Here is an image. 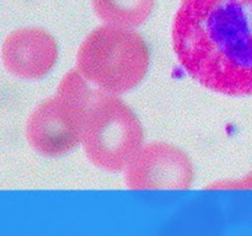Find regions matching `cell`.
I'll return each mask as SVG.
<instances>
[{"label": "cell", "instance_id": "cell-1", "mask_svg": "<svg viewBox=\"0 0 252 236\" xmlns=\"http://www.w3.org/2000/svg\"><path fill=\"white\" fill-rule=\"evenodd\" d=\"M172 47L202 86L229 96L252 95V0H182Z\"/></svg>", "mask_w": 252, "mask_h": 236}, {"label": "cell", "instance_id": "cell-2", "mask_svg": "<svg viewBox=\"0 0 252 236\" xmlns=\"http://www.w3.org/2000/svg\"><path fill=\"white\" fill-rule=\"evenodd\" d=\"M149 65V48L137 31L103 25L80 44L75 69L97 90L120 96L142 83Z\"/></svg>", "mask_w": 252, "mask_h": 236}, {"label": "cell", "instance_id": "cell-3", "mask_svg": "<svg viewBox=\"0 0 252 236\" xmlns=\"http://www.w3.org/2000/svg\"><path fill=\"white\" fill-rule=\"evenodd\" d=\"M100 92L76 69L66 73L57 92L27 120L26 138L32 148L48 156H61L75 149L83 142L86 111Z\"/></svg>", "mask_w": 252, "mask_h": 236}, {"label": "cell", "instance_id": "cell-4", "mask_svg": "<svg viewBox=\"0 0 252 236\" xmlns=\"http://www.w3.org/2000/svg\"><path fill=\"white\" fill-rule=\"evenodd\" d=\"M81 143L95 166L118 172L127 170L142 150L144 130L122 98L100 92L86 111Z\"/></svg>", "mask_w": 252, "mask_h": 236}, {"label": "cell", "instance_id": "cell-5", "mask_svg": "<svg viewBox=\"0 0 252 236\" xmlns=\"http://www.w3.org/2000/svg\"><path fill=\"white\" fill-rule=\"evenodd\" d=\"M193 177V164L184 150L154 142L144 145L128 166L126 182L134 189H185Z\"/></svg>", "mask_w": 252, "mask_h": 236}, {"label": "cell", "instance_id": "cell-6", "mask_svg": "<svg viewBox=\"0 0 252 236\" xmlns=\"http://www.w3.org/2000/svg\"><path fill=\"white\" fill-rule=\"evenodd\" d=\"M1 57L5 69L14 76L39 80L56 65L58 44L46 30L22 27L5 38Z\"/></svg>", "mask_w": 252, "mask_h": 236}, {"label": "cell", "instance_id": "cell-7", "mask_svg": "<svg viewBox=\"0 0 252 236\" xmlns=\"http://www.w3.org/2000/svg\"><path fill=\"white\" fill-rule=\"evenodd\" d=\"M154 5L155 0H93L94 11L101 21L129 29L144 24Z\"/></svg>", "mask_w": 252, "mask_h": 236}]
</instances>
